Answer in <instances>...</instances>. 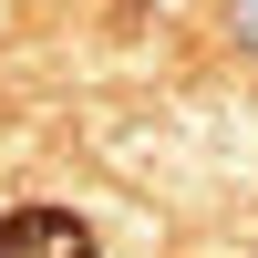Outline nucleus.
<instances>
[{"instance_id":"nucleus-2","label":"nucleus","mask_w":258,"mask_h":258,"mask_svg":"<svg viewBox=\"0 0 258 258\" xmlns=\"http://www.w3.org/2000/svg\"><path fill=\"white\" fill-rule=\"evenodd\" d=\"M227 21H238V41L258 52V0H227Z\"/></svg>"},{"instance_id":"nucleus-1","label":"nucleus","mask_w":258,"mask_h":258,"mask_svg":"<svg viewBox=\"0 0 258 258\" xmlns=\"http://www.w3.org/2000/svg\"><path fill=\"white\" fill-rule=\"evenodd\" d=\"M0 258H103V248L73 207H21V217H0Z\"/></svg>"}]
</instances>
